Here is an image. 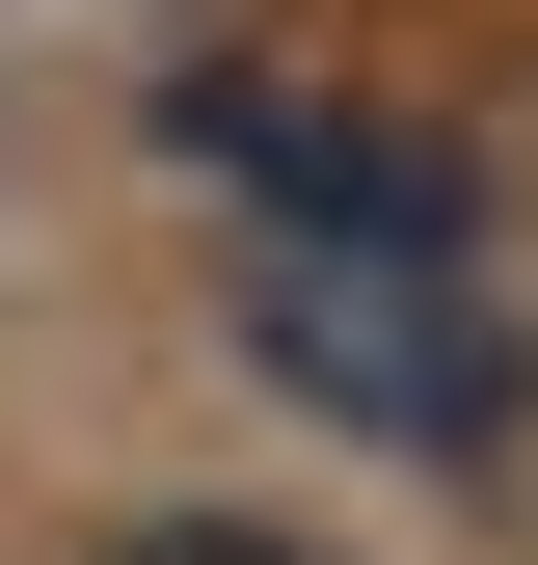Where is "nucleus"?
Wrapping results in <instances>:
<instances>
[{
  "label": "nucleus",
  "mask_w": 538,
  "mask_h": 565,
  "mask_svg": "<svg viewBox=\"0 0 538 565\" xmlns=\"http://www.w3.org/2000/svg\"><path fill=\"white\" fill-rule=\"evenodd\" d=\"M108 565H323V539H269V512H134Z\"/></svg>",
  "instance_id": "obj_3"
},
{
  "label": "nucleus",
  "mask_w": 538,
  "mask_h": 565,
  "mask_svg": "<svg viewBox=\"0 0 538 565\" xmlns=\"http://www.w3.org/2000/svg\"><path fill=\"white\" fill-rule=\"evenodd\" d=\"M243 323H269L297 404H351V431H404V458H485V431H512V350H485V297L431 269V216H269Z\"/></svg>",
  "instance_id": "obj_1"
},
{
  "label": "nucleus",
  "mask_w": 538,
  "mask_h": 565,
  "mask_svg": "<svg viewBox=\"0 0 538 565\" xmlns=\"http://www.w3.org/2000/svg\"><path fill=\"white\" fill-rule=\"evenodd\" d=\"M189 135H216L269 216H458V162H431V135H377V108L269 82V54H189Z\"/></svg>",
  "instance_id": "obj_2"
}]
</instances>
